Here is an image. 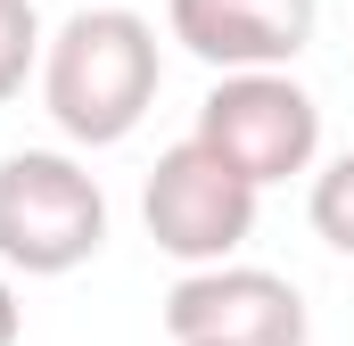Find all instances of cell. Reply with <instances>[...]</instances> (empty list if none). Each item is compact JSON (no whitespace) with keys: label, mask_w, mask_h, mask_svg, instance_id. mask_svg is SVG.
Wrapping results in <instances>:
<instances>
[{"label":"cell","mask_w":354,"mask_h":346,"mask_svg":"<svg viewBox=\"0 0 354 346\" xmlns=\"http://www.w3.org/2000/svg\"><path fill=\"white\" fill-rule=\"evenodd\" d=\"M165 50L140 8H75L41 42V107L75 149H115L157 107Z\"/></svg>","instance_id":"1"},{"label":"cell","mask_w":354,"mask_h":346,"mask_svg":"<svg viewBox=\"0 0 354 346\" xmlns=\"http://www.w3.org/2000/svg\"><path fill=\"white\" fill-rule=\"evenodd\" d=\"M107 248V190L66 149H17L0 157V272L58 280Z\"/></svg>","instance_id":"2"},{"label":"cell","mask_w":354,"mask_h":346,"mask_svg":"<svg viewBox=\"0 0 354 346\" xmlns=\"http://www.w3.org/2000/svg\"><path fill=\"white\" fill-rule=\"evenodd\" d=\"M198 140L231 157L256 190H272L322 157V107L288 66H239L214 75V91L198 99Z\"/></svg>","instance_id":"3"},{"label":"cell","mask_w":354,"mask_h":346,"mask_svg":"<svg viewBox=\"0 0 354 346\" xmlns=\"http://www.w3.org/2000/svg\"><path fill=\"white\" fill-rule=\"evenodd\" d=\"M256 181L231 165V157H214L198 132L174 140L157 173H149V190H140V223H149V239L165 248L174 264H223L248 248V231H256Z\"/></svg>","instance_id":"4"},{"label":"cell","mask_w":354,"mask_h":346,"mask_svg":"<svg viewBox=\"0 0 354 346\" xmlns=\"http://www.w3.org/2000/svg\"><path fill=\"white\" fill-rule=\"evenodd\" d=\"M165 338L189 346H305L313 322H305V297L297 280H280L264 264H189L174 289H165Z\"/></svg>","instance_id":"5"},{"label":"cell","mask_w":354,"mask_h":346,"mask_svg":"<svg viewBox=\"0 0 354 346\" xmlns=\"http://www.w3.org/2000/svg\"><path fill=\"white\" fill-rule=\"evenodd\" d=\"M322 0H165V33L214 75L239 66H297L313 42Z\"/></svg>","instance_id":"6"},{"label":"cell","mask_w":354,"mask_h":346,"mask_svg":"<svg viewBox=\"0 0 354 346\" xmlns=\"http://www.w3.org/2000/svg\"><path fill=\"white\" fill-rule=\"evenodd\" d=\"M305 215H313V231H322L338 256H354V149H346V157H330V165L313 173Z\"/></svg>","instance_id":"7"},{"label":"cell","mask_w":354,"mask_h":346,"mask_svg":"<svg viewBox=\"0 0 354 346\" xmlns=\"http://www.w3.org/2000/svg\"><path fill=\"white\" fill-rule=\"evenodd\" d=\"M41 17H33V0H0V107L25 91V75L41 66Z\"/></svg>","instance_id":"8"},{"label":"cell","mask_w":354,"mask_h":346,"mask_svg":"<svg viewBox=\"0 0 354 346\" xmlns=\"http://www.w3.org/2000/svg\"><path fill=\"white\" fill-rule=\"evenodd\" d=\"M17 330H25V322H17V289L0 280V346H17Z\"/></svg>","instance_id":"9"},{"label":"cell","mask_w":354,"mask_h":346,"mask_svg":"<svg viewBox=\"0 0 354 346\" xmlns=\"http://www.w3.org/2000/svg\"><path fill=\"white\" fill-rule=\"evenodd\" d=\"M189 346H206V338H189Z\"/></svg>","instance_id":"10"}]
</instances>
